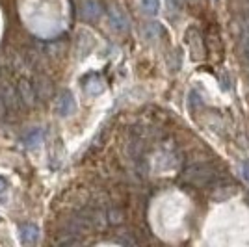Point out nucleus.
Masks as SVG:
<instances>
[{
  "label": "nucleus",
  "mask_w": 249,
  "mask_h": 247,
  "mask_svg": "<svg viewBox=\"0 0 249 247\" xmlns=\"http://www.w3.org/2000/svg\"><path fill=\"white\" fill-rule=\"evenodd\" d=\"M184 182L196 186V188H203V186L210 184L214 178H216V169L214 165L210 164H196L190 165L186 171H184Z\"/></svg>",
  "instance_id": "f257e3e1"
},
{
  "label": "nucleus",
  "mask_w": 249,
  "mask_h": 247,
  "mask_svg": "<svg viewBox=\"0 0 249 247\" xmlns=\"http://www.w3.org/2000/svg\"><path fill=\"white\" fill-rule=\"evenodd\" d=\"M108 19H110V24H112V28H114L115 32L124 34V32L128 30V17L124 15V11L121 10V8L112 6V8L108 10Z\"/></svg>",
  "instance_id": "f03ea898"
},
{
  "label": "nucleus",
  "mask_w": 249,
  "mask_h": 247,
  "mask_svg": "<svg viewBox=\"0 0 249 247\" xmlns=\"http://www.w3.org/2000/svg\"><path fill=\"white\" fill-rule=\"evenodd\" d=\"M76 110V103H74V97L71 91H63L60 93L58 101H56V112L58 115H71Z\"/></svg>",
  "instance_id": "7ed1b4c3"
},
{
  "label": "nucleus",
  "mask_w": 249,
  "mask_h": 247,
  "mask_svg": "<svg viewBox=\"0 0 249 247\" xmlns=\"http://www.w3.org/2000/svg\"><path fill=\"white\" fill-rule=\"evenodd\" d=\"M103 13V8L97 0H84L82 6H80V15L86 21H97Z\"/></svg>",
  "instance_id": "20e7f679"
},
{
  "label": "nucleus",
  "mask_w": 249,
  "mask_h": 247,
  "mask_svg": "<svg viewBox=\"0 0 249 247\" xmlns=\"http://www.w3.org/2000/svg\"><path fill=\"white\" fill-rule=\"evenodd\" d=\"M19 236L22 244H36L39 238V229L36 225H21L19 227Z\"/></svg>",
  "instance_id": "39448f33"
},
{
  "label": "nucleus",
  "mask_w": 249,
  "mask_h": 247,
  "mask_svg": "<svg viewBox=\"0 0 249 247\" xmlns=\"http://www.w3.org/2000/svg\"><path fill=\"white\" fill-rule=\"evenodd\" d=\"M104 89H106V84H104V80L99 74H93V76L88 80V84H86V93H88V95H101Z\"/></svg>",
  "instance_id": "423d86ee"
},
{
  "label": "nucleus",
  "mask_w": 249,
  "mask_h": 247,
  "mask_svg": "<svg viewBox=\"0 0 249 247\" xmlns=\"http://www.w3.org/2000/svg\"><path fill=\"white\" fill-rule=\"evenodd\" d=\"M140 8L145 15L155 17L156 13L160 11V0H140Z\"/></svg>",
  "instance_id": "0eeeda50"
},
{
  "label": "nucleus",
  "mask_w": 249,
  "mask_h": 247,
  "mask_svg": "<svg viewBox=\"0 0 249 247\" xmlns=\"http://www.w3.org/2000/svg\"><path fill=\"white\" fill-rule=\"evenodd\" d=\"M41 140H43L41 128H34V130H32V134H28L26 138H24V145H28V147H34V145L41 143Z\"/></svg>",
  "instance_id": "6e6552de"
},
{
  "label": "nucleus",
  "mask_w": 249,
  "mask_h": 247,
  "mask_svg": "<svg viewBox=\"0 0 249 247\" xmlns=\"http://www.w3.org/2000/svg\"><path fill=\"white\" fill-rule=\"evenodd\" d=\"M8 197H10V190H8V182L4 178H0V203L6 205L8 203Z\"/></svg>",
  "instance_id": "1a4fd4ad"
},
{
  "label": "nucleus",
  "mask_w": 249,
  "mask_h": 247,
  "mask_svg": "<svg viewBox=\"0 0 249 247\" xmlns=\"http://www.w3.org/2000/svg\"><path fill=\"white\" fill-rule=\"evenodd\" d=\"M240 176H242V180L246 184H249V162H244L240 165Z\"/></svg>",
  "instance_id": "9d476101"
},
{
  "label": "nucleus",
  "mask_w": 249,
  "mask_h": 247,
  "mask_svg": "<svg viewBox=\"0 0 249 247\" xmlns=\"http://www.w3.org/2000/svg\"><path fill=\"white\" fill-rule=\"evenodd\" d=\"M167 8L173 11V13H178V10H180V0H167Z\"/></svg>",
  "instance_id": "9b49d317"
},
{
  "label": "nucleus",
  "mask_w": 249,
  "mask_h": 247,
  "mask_svg": "<svg viewBox=\"0 0 249 247\" xmlns=\"http://www.w3.org/2000/svg\"><path fill=\"white\" fill-rule=\"evenodd\" d=\"M242 28H244V32L246 34H249V13L244 17V22H242Z\"/></svg>",
  "instance_id": "f8f14e48"
}]
</instances>
